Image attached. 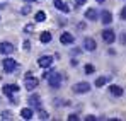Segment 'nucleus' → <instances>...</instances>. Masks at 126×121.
I'll use <instances>...</instances> for the list:
<instances>
[{
    "instance_id": "9b49d317",
    "label": "nucleus",
    "mask_w": 126,
    "mask_h": 121,
    "mask_svg": "<svg viewBox=\"0 0 126 121\" xmlns=\"http://www.w3.org/2000/svg\"><path fill=\"white\" fill-rule=\"evenodd\" d=\"M55 7H56L58 10L65 12V14H68V12H70V7L65 3V0H55Z\"/></svg>"
},
{
    "instance_id": "7ed1b4c3",
    "label": "nucleus",
    "mask_w": 126,
    "mask_h": 121,
    "mask_svg": "<svg viewBox=\"0 0 126 121\" xmlns=\"http://www.w3.org/2000/svg\"><path fill=\"white\" fill-rule=\"evenodd\" d=\"M2 67H3V70H5L7 73H10V72H14V70L17 68V61L12 60V58H5V60L2 61Z\"/></svg>"
},
{
    "instance_id": "a211bd4d",
    "label": "nucleus",
    "mask_w": 126,
    "mask_h": 121,
    "mask_svg": "<svg viewBox=\"0 0 126 121\" xmlns=\"http://www.w3.org/2000/svg\"><path fill=\"white\" fill-rule=\"evenodd\" d=\"M109 82V77H99L97 80H95V87H102Z\"/></svg>"
},
{
    "instance_id": "4468645a",
    "label": "nucleus",
    "mask_w": 126,
    "mask_h": 121,
    "mask_svg": "<svg viewBox=\"0 0 126 121\" xmlns=\"http://www.w3.org/2000/svg\"><path fill=\"white\" fill-rule=\"evenodd\" d=\"M21 118L22 120H31L32 118V107H24L21 111Z\"/></svg>"
},
{
    "instance_id": "c85d7f7f",
    "label": "nucleus",
    "mask_w": 126,
    "mask_h": 121,
    "mask_svg": "<svg viewBox=\"0 0 126 121\" xmlns=\"http://www.w3.org/2000/svg\"><path fill=\"white\" fill-rule=\"evenodd\" d=\"M95 2H99V3H104L106 0H95Z\"/></svg>"
},
{
    "instance_id": "39448f33",
    "label": "nucleus",
    "mask_w": 126,
    "mask_h": 121,
    "mask_svg": "<svg viewBox=\"0 0 126 121\" xmlns=\"http://www.w3.org/2000/svg\"><path fill=\"white\" fill-rule=\"evenodd\" d=\"M14 53V44L9 41H2L0 43V55H10Z\"/></svg>"
},
{
    "instance_id": "bb28decb",
    "label": "nucleus",
    "mask_w": 126,
    "mask_h": 121,
    "mask_svg": "<svg viewBox=\"0 0 126 121\" xmlns=\"http://www.w3.org/2000/svg\"><path fill=\"white\" fill-rule=\"evenodd\" d=\"M121 43H126V33L121 34Z\"/></svg>"
},
{
    "instance_id": "393cba45",
    "label": "nucleus",
    "mask_w": 126,
    "mask_h": 121,
    "mask_svg": "<svg viewBox=\"0 0 126 121\" xmlns=\"http://www.w3.org/2000/svg\"><path fill=\"white\" fill-rule=\"evenodd\" d=\"M85 120H87V121H94V120H97V118L92 116V114H89V116H85Z\"/></svg>"
},
{
    "instance_id": "9d476101",
    "label": "nucleus",
    "mask_w": 126,
    "mask_h": 121,
    "mask_svg": "<svg viewBox=\"0 0 126 121\" xmlns=\"http://www.w3.org/2000/svg\"><path fill=\"white\" fill-rule=\"evenodd\" d=\"M84 48L87 50V51H94V50L97 48L95 39H92V38H85V39H84Z\"/></svg>"
},
{
    "instance_id": "aec40b11",
    "label": "nucleus",
    "mask_w": 126,
    "mask_h": 121,
    "mask_svg": "<svg viewBox=\"0 0 126 121\" xmlns=\"http://www.w3.org/2000/svg\"><path fill=\"white\" fill-rule=\"evenodd\" d=\"M0 118H2V120H10V118H12V113H10V111H3V113L0 114Z\"/></svg>"
},
{
    "instance_id": "c756f323",
    "label": "nucleus",
    "mask_w": 126,
    "mask_h": 121,
    "mask_svg": "<svg viewBox=\"0 0 126 121\" xmlns=\"http://www.w3.org/2000/svg\"><path fill=\"white\" fill-rule=\"evenodd\" d=\"M24 2H36V0H24Z\"/></svg>"
},
{
    "instance_id": "f257e3e1",
    "label": "nucleus",
    "mask_w": 126,
    "mask_h": 121,
    "mask_svg": "<svg viewBox=\"0 0 126 121\" xmlns=\"http://www.w3.org/2000/svg\"><path fill=\"white\" fill-rule=\"evenodd\" d=\"M46 80H48V84H49V87L58 89V87L62 85V82H63V75L62 73H49Z\"/></svg>"
},
{
    "instance_id": "dca6fc26",
    "label": "nucleus",
    "mask_w": 126,
    "mask_h": 121,
    "mask_svg": "<svg viewBox=\"0 0 126 121\" xmlns=\"http://www.w3.org/2000/svg\"><path fill=\"white\" fill-rule=\"evenodd\" d=\"M60 41H62V44H70V43H73V36L68 33H63L60 36Z\"/></svg>"
},
{
    "instance_id": "f03ea898",
    "label": "nucleus",
    "mask_w": 126,
    "mask_h": 121,
    "mask_svg": "<svg viewBox=\"0 0 126 121\" xmlns=\"http://www.w3.org/2000/svg\"><path fill=\"white\" fill-rule=\"evenodd\" d=\"M72 89H73L75 94H87V92L90 90V84H87V82H79V84H75Z\"/></svg>"
},
{
    "instance_id": "0eeeda50",
    "label": "nucleus",
    "mask_w": 126,
    "mask_h": 121,
    "mask_svg": "<svg viewBox=\"0 0 126 121\" xmlns=\"http://www.w3.org/2000/svg\"><path fill=\"white\" fill-rule=\"evenodd\" d=\"M102 39H104L106 43H109V44L114 43V41H116V34H114V31H112V29H104V31H102Z\"/></svg>"
},
{
    "instance_id": "ddd939ff",
    "label": "nucleus",
    "mask_w": 126,
    "mask_h": 121,
    "mask_svg": "<svg viewBox=\"0 0 126 121\" xmlns=\"http://www.w3.org/2000/svg\"><path fill=\"white\" fill-rule=\"evenodd\" d=\"M109 92L114 96V97H121L123 96V89L119 85H109Z\"/></svg>"
},
{
    "instance_id": "6e6552de",
    "label": "nucleus",
    "mask_w": 126,
    "mask_h": 121,
    "mask_svg": "<svg viewBox=\"0 0 126 121\" xmlns=\"http://www.w3.org/2000/svg\"><path fill=\"white\" fill-rule=\"evenodd\" d=\"M16 92H19V87H17V85H12V84H7V85H3V94H5V96L12 97Z\"/></svg>"
},
{
    "instance_id": "5701e85b",
    "label": "nucleus",
    "mask_w": 126,
    "mask_h": 121,
    "mask_svg": "<svg viewBox=\"0 0 126 121\" xmlns=\"http://www.w3.org/2000/svg\"><path fill=\"white\" fill-rule=\"evenodd\" d=\"M68 120H72V121H79L80 118H79L77 114H70V116H68Z\"/></svg>"
},
{
    "instance_id": "2eb2a0df",
    "label": "nucleus",
    "mask_w": 126,
    "mask_h": 121,
    "mask_svg": "<svg viewBox=\"0 0 126 121\" xmlns=\"http://www.w3.org/2000/svg\"><path fill=\"white\" fill-rule=\"evenodd\" d=\"M41 99H39V96H36V94H32L31 97H29V104L32 106V107H41Z\"/></svg>"
},
{
    "instance_id": "4be33fe9",
    "label": "nucleus",
    "mask_w": 126,
    "mask_h": 121,
    "mask_svg": "<svg viewBox=\"0 0 126 121\" xmlns=\"http://www.w3.org/2000/svg\"><path fill=\"white\" fill-rule=\"evenodd\" d=\"M85 72L87 73H94V67L92 65H85Z\"/></svg>"
},
{
    "instance_id": "1a4fd4ad",
    "label": "nucleus",
    "mask_w": 126,
    "mask_h": 121,
    "mask_svg": "<svg viewBox=\"0 0 126 121\" xmlns=\"http://www.w3.org/2000/svg\"><path fill=\"white\" fill-rule=\"evenodd\" d=\"M101 22L106 24V26H109V24L112 22V14H111L109 10H102V12H101Z\"/></svg>"
},
{
    "instance_id": "b1692460",
    "label": "nucleus",
    "mask_w": 126,
    "mask_h": 121,
    "mask_svg": "<svg viewBox=\"0 0 126 121\" xmlns=\"http://www.w3.org/2000/svg\"><path fill=\"white\" fill-rule=\"evenodd\" d=\"M119 16H121V19H123V20H126V7L121 10V14H119Z\"/></svg>"
},
{
    "instance_id": "20e7f679",
    "label": "nucleus",
    "mask_w": 126,
    "mask_h": 121,
    "mask_svg": "<svg viewBox=\"0 0 126 121\" xmlns=\"http://www.w3.org/2000/svg\"><path fill=\"white\" fill-rule=\"evenodd\" d=\"M38 84H39V80H38L36 77L27 75V77H26V80H24V87H26L27 90H34V89L38 87Z\"/></svg>"
},
{
    "instance_id": "423d86ee",
    "label": "nucleus",
    "mask_w": 126,
    "mask_h": 121,
    "mask_svg": "<svg viewBox=\"0 0 126 121\" xmlns=\"http://www.w3.org/2000/svg\"><path fill=\"white\" fill-rule=\"evenodd\" d=\"M51 63H53V56H49V55H43V56L38 58V65L41 68H49Z\"/></svg>"
},
{
    "instance_id": "f3484780",
    "label": "nucleus",
    "mask_w": 126,
    "mask_h": 121,
    "mask_svg": "<svg viewBox=\"0 0 126 121\" xmlns=\"http://www.w3.org/2000/svg\"><path fill=\"white\" fill-rule=\"evenodd\" d=\"M39 41H41V43H44V44H46V43H49V41H51V34H49L48 31L41 33V36H39Z\"/></svg>"
},
{
    "instance_id": "f8f14e48",
    "label": "nucleus",
    "mask_w": 126,
    "mask_h": 121,
    "mask_svg": "<svg viewBox=\"0 0 126 121\" xmlns=\"http://www.w3.org/2000/svg\"><path fill=\"white\" fill-rule=\"evenodd\" d=\"M97 17H99V12L95 9H87L85 10V19L87 20H95Z\"/></svg>"
},
{
    "instance_id": "a878e982",
    "label": "nucleus",
    "mask_w": 126,
    "mask_h": 121,
    "mask_svg": "<svg viewBox=\"0 0 126 121\" xmlns=\"http://www.w3.org/2000/svg\"><path fill=\"white\" fill-rule=\"evenodd\" d=\"M29 48H31V44H29V41H26L24 43V50H29Z\"/></svg>"
},
{
    "instance_id": "412c9836",
    "label": "nucleus",
    "mask_w": 126,
    "mask_h": 121,
    "mask_svg": "<svg viewBox=\"0 0 126 121\" xmlns=\"http://www.w3.org/2000/svg\"><path fill=\"white\" fill-rule=\"evenodd\" d=\"M39 118H41V120H48V118H49V114H48L46 111H41V107H39Z\"/></svg>"
},
{
    "instance_id": "6ab92c4d",
    "label": "nucleus",
    "mask_w": 126,
    "mask_h": 121,
    "mask_svg": "<svg viewBox=\"0 0 126 121\" xmlns=\"http://www.w3.org/2000/svg\"><path fill=\"white\" fill-rule=\"evenodd\" d=\"M44 20H46V12L39 10V12L36 14V22H44Z\"/></svg>"
},
{
    "instance_id": "cd10ccee",
    "label": "nucleus",
    "mask_w": 126,
    "mask_h": 121,
    "mask_svg": "<svg viewBox=\"0 0 126 121\" xmlns=\"http://www.w3.org/2000/svg\"><path fill=\"white\" fill-rule=\"evenodd\" d=\"M82 3H85V0H77V5H82Z\"/></svg>"
}]
</instances>
